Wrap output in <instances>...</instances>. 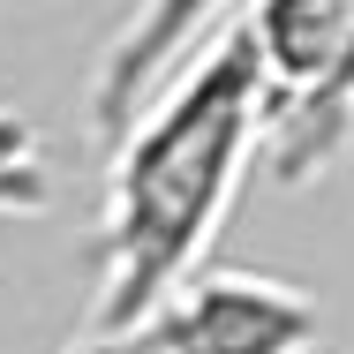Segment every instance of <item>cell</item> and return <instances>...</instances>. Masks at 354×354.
Segmentation results:
<instances>
[{
    "mask_svg": "<svg viewBox=\"0 0 354 354\" xmlns=\"http://www.w3.org/2000/svg\"><path fill=\"white\" fill-rule=\"evenodd\" d=\"M264 68L241 23L143 98L113 129L106 166V234H98V301L91 332H136L143 317L212 257L226 212L264 151Z\"/></svg>",
    "mask_w": 354,
    "mask_h": 354,
    "instance_id": "obj_1",
    "label": "cell"
},
{
    "mask_svg": "<svg viewBox=\"0 0 354 354\" xmlns=\"http://www.w3.org/2000/svg\"><path fill=\"white\" fill-rule=\"evenodd\" d=\"M264 68V158L286 189L317 181L354 143V0H249L241 15Z\"/></svg>",
    "mask_w": 354,
    "mask_h": 354,
    "instance_id": "obj_2",
    "label": "cell"
},
{
    "mask_svg": "<svg viewBox=\"0 0 354 354\" xmlns=\"http://www.w3.org/2000/svg\"><path fill=\"white\" fill-rule=\"evenodd\" d=\"M151 354H309L317 301L264 272H189L136 324Z\"/></svg>",
    "mask_w": 354,
    "mask_h": 354,
    "instance_id": "obj_3",
    "label": "cell"
},
{
    "mask_svg": "<svg viewBox=\"0 0 354 354\" xmlns=\"http://www.w3.org/2000/svg\"><path fill=\"white\" fill-rule=\"evenodd\" d=\"M46 204V151L23 113H0V212H38Z\"/></svg>",
    "mask_w": 354,
    "mask_h": 354,
    "instance_id": "obj_4",
    "label": "cell"
},
{
    "mask_svg": "<svg viewBox=\"0 0 354 354\" xmlns=\"http://www.w3.org/2000/svg\"><path fill=\"white\" fill-rule=\"evenodd\" d=\"M75 354H151V347H143V332H91Z\"/></svg>",
    "mask_w": 354,
    "mask_h": 354,
    "instance_id": "obj_5",
    "label": "cell"
}]
</instances>
